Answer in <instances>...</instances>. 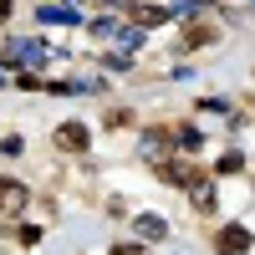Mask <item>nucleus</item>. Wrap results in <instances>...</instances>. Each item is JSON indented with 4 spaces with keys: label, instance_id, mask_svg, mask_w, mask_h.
<instances>
[{
    "label": "nucleus",
    "instance_id": "1",
    "mask_svg": "<svg viewBox=\"0 0 255 255\" xmlns=\"http://www.w3.org/2000/svg\"><path fill=\"white\" fill-rule=\"evenodd\" d=\"M5 61H26V67H41V61H46V46H41V41H10V46H5Z\"/></svg>",
    "mask_w": 255,
    "mask_h": 255
},
{
    "label": "nucleus",
    "instance_id": "2",
    "mask_svg": "<svg viewBox=\"0 0 255 255\" xmlns=\"http://www.w3.org/2000/svg\"><path fill=\"white\" fill-rule=\"evenodd\" d=\"M20 209H26V184L0 179V215H20Z\"/></svg>",
    "mask_w": 255,
    "mask_h": 255
},
{
    "label": "nucleus",
    "instance_id": "3",
    "mask_svg": "<svg viewBox=\"0 0 255 255\" xmlns=\"http://www.w3.org/2000/svg\"><path fill=\"white\" fill-rule=\"evenodd\" d=\"M56 148H67V153L77 148V153H82V148H87V128H82V123H67V128H56Z\"/></svg>",
    "mask_w": 255,
    "mask_h": 255
},
{
    "label": "nucleus",
    "instance_id": "4",
    "mask_svg": "<svg viewBox=\"0 0 255 255\" xmlns=\"http://www.w3.org/2000/svg\"><path fill=\"white\" fill-rule=\"evenodd\" d=\"M235 250H250V230H245V225H225V240H220V255H235Z\"/></svg>",
    "mask_w": 255,
    "mask_h": 255
},
{
    "label": "nucleus",
    "instance_id": "5",
    "mask_svg": "<svg viewBox=\"0 0 255 255\" xmlns=\"http://www.w3.org/2000/svg\"><path fill=\"white\" fill-rule=\"evenodd\" d=\"M168 235V225L158 215H138V240H163Z\"/></svg>",
    "mask_w": 255,
    "mask_h": 255
},
{
    "label": "nucleus",
    "instance_id": "6",
    "mask_svg": "<svg viewBox=\"0 0 255 255\" xmlns=\"http://www.w3.org/2000/svg\"><path fill=\"white\" fill-rule=\"evenodd\" d=\"M133 20H138V26H163L168 10L163 5H133Z\"/></svg>",
    "mask_w": 255,
    "mask_h": 255
},
{
    "label": "nucleus",
    "instance_id": "7",
    "mask_svg": "<svg viewBox=\"0 0 255 255\" xmlns=\"http://www.w3.org/2000/svg\"><path fill=\"white\" fill-rule=\"evenodd\" d=\"M41 20H46V26H61V20H67V26H72V20H77V10H56V5H46V10H36Z\"/></svg>",
    "mask_w": 255,
    "mask_h": 255
},
{
    "label": "nucleus",
    "instance_id": "8",
    "mask_svg": "<svg viewBox=\"0 0 255 255\" xmlns=\"http://www.w3.org/2000/svg\"><path fill=\"white\" fill-rule=\"evenodd\" d=\"M240 168H245V153H225L220 158V174H240Z\"/></svg>",
    "mask_w": 255,
    "mask_h": 255
},
{
    "label": "nucleus",
    "instance_id": "9",
    "mask_svg": "<svg viewBox=\"0 0 255 255\" xmlns=\"http://www.w3.org/2000/svg\"><path fill=\"white\" fill-rule=\"evenodd\" d=\"M143 153H148V158H158V153H163V133H158V138L148 133V138H143Z\"/></svg>",
    "mask_w": 255,
    "mask_h": 255
},
{
    "label": "nucleus",
    "instance_id": "10",
    "mask_svg": "<svg viewBox=\"0 0 255 255\" xmlns=\"http://www.w3.org/2000/svg\"><path fill=\"white\" fill-rule=\"evenodd\" d=\"M179 143L184 148H199V128H179Z\"/></svg>",
    "mask_w": 255,
    "mask_h": 255
}]
</instances>
